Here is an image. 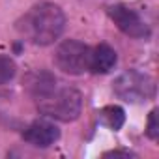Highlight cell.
I'll return each mask as SVG.
<instances>
[{
  "label": "cell",
  "mask_w": 159,
  "mask_h": 159,
  "mask_svg": "<svg viewBox=\"0 0 159 159\" xmlns=\"http://www.w3.org/2000/svg\"><path fill=\"white\" fill-rule=\"evenodd\" d=\"M17 30L34 45H52L66 30V15L54 2L34 4L17 23Z\"/></svg>",
  "instance_id": "obj_1"
},
{
  "label": "cell",
  "mask_w": 159,
  "mask_h": 159,
  "mask_svg": "<svg viewBox=\"0 0 159 159\" xmlns=\"http://www.w3.org/2000/svg\"><path fill=\"white\" fill-rule=\"evenodd\" d=\"M15 75H17V64L13 62V58L0 54V86L13 81Z\"/></svg>",
  "instance_id": "obj_10"
},
{
  "label": "cell",
  "mask_w": 159,
  "mask_h": 159,
  "mask_svg": "<svg viewBox=\"0 0 159 159\" xmlns=\"http://www.w3.org/2000/svg\"><path fill=\"white\" fill-rule=\"evenodd\" d=\"M109 17L112 19V23L118 26V30H122L125 36L135 38V39H150L152 30L150 25L129 6L124 4H114L107 8Z\"/></svg>",
  "instance_id": "obj_5"
},
{
  "label": "cell",
  "mask_w": 159,
  "mask_h": 159,
  "mask_svg": "<svg viewBox=\"0 0 159 159\" xmlns=\"http://www.w3.org/2000/svg\"><path fill=\"white\" fill-rule=\"evenodd\" d=\"M98 122L101 125L112 129V131H120L124 122H125V112L118 105H109V107H103L98 112Z\"/></svg>",
  "instance_id": "obj_9"
},
{
  "label": "cell",
  "mask_w": 159,
  "mask_h": 159,
  "mask_svg": "<svg viewBox=\"0 0 159 159\" xmlns=\"http://www.w3.org/2000/svg\"><path fill=\"white\" fill-rule=\"evenodd\" d=\"M114 94L127 103H146L155 98V81L142 71L137 69H127L122 75H118L112 83Z\"/></svg>",
  "instance_id": "obj_3"
},
{
  "label": "cell",
  "mask_w": 159,
  "mask_h": 159,
  "mask_svg": "<svg viewBox=\"0 0 159 159\" xmlns=\"http://www.w3.org/2000/svg\"><path fill=\"white\" fill-rule=\"evenodd\" d=\"M107 155H125V157H131L133 153H131V152H111V153H107Z\"/></svg>",
  "instance_id": "obj_12"
},
{
  "label": "cell",
  "mask_w": 159,
  "mask_h": 159,
  "mask_svg": "<svg viewBox=\"0 0 159 159\" xmlns=\"http://www.w3.org/2000/svg\"><path fill=\"white\" fill-rule=\"evenodd\" d=\"M25 142L36 148H49L60 139V129L49 120H36L23 131Z\"/></svg>",
  "instance_id": "obj_6"
},
{
  "label": "cell",
  "mask_w": 159,
  "mask_h": 159,
  "mask_svg": "<svg viewBox=\"0 0 159 159\" xmlns=\"http://www.w3.org/2000/svg\"><path fill=\"white\" fill-rule=\"evenodd\" d=\"M56 84H58V79H56L52 73H49V71H34V73H30V75L26 77V83H25L28 94H30L34 99L43 98V96L49 94Z\"/></svg>",
  "instance_id": "obj_8"
},
{
  "label": "cell",
  "mask_w": 159,
  "mask_h": 159,
  "mask_svg": "<svg viewBox=\"0 0 159 159\" xmlns=\"http://www.w3.org/2000/svg\"><path fill=\"white\" fill-rule=\"evenodd\" d=\"M116 62H118L116 51L107 43H99L90 52V67H88V71H92L96 75H107L116 67Z\"/></svg>",
  "instance_id": "obj_7"
},
{
  "label": "cell",
  "mask_w": 159,
  "mask_h": 159,
  "mask_svg": "<svg viewBox=\"0 0 159 159\" xmlns=\"http://www.w3.org/2000/svg\"><path fill=\"white\" fill-rule=\"evenodd\" d=\"M157 109H153L152 112H150V118H148V129H146V133H148V137L152 139V140H157L159 139V122H157Z\"/></svg>",
  "instance_id": "obj_11"
},
{
  "label": "cell",
  "mask_w": 159,
  "mask_h": 159,
  "mask_svg": "<svg viewBox=\"0 0 159 159\" xmlns=\"http://www.w3.org/2000/svg\"><path fill=\"white\" fill-rule=\"evenodd\" d=\"M92 49L77 39H66L58 45L54 52V64L60 71L67 75H83L90 67Z\"/></svg>",
  "instance_id": "obj_4"
},
{
  "label": "cell",
  "mask_w": 159,
  "mask_h": 159,
  "mask_svg": "<svg viewBox=\"0 0 159 159\" xmlns=\"http://www.w3.org/2000/svg\"><path fill=\"white\" fill-rule=\"evenodd\" d=\"M38 111L58 122H73L83 112V96L71 86L56 84L49 94L36 99Z\"/></svg>",
  "instance_id": "obj_2"
}]
</instances>
